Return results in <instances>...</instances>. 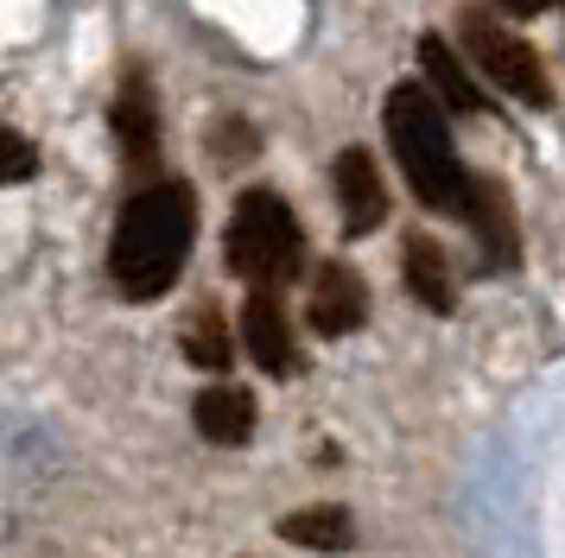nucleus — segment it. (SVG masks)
<instances>
[{
	"label": "nucleus",
	"mask_w": 565,
	"mask_h": 558,
	"mask_svg": "<svg viewBox=\"0 0 565 558\" xmlns=\"http://www.w3.org/2000/svg\"><path fill=\"white\" fill-rule=\"evenodd\" d=\"M191 242H198V197H191V184L166 178V184L134 191L121 203L115 242H108V279H115V292L134 304L159 299L184 273Z\"/></svg>",
	"instance_id": "f257e3e1"
},
{
	"label": "nucleus",
	"mask_w": 565,
	"mask_h": 558,
	"mask_svg": "<svg viewBox=\"0 0 565 558\" xmlns=\"http://www.w3.org/2000/svg\"><path fill=\"white\" fill-rule=\"evenodd\" d=\"M387 147L401 159V172H407L413 197L438 210V216H458L470 210V184L477 172H463L458 165V147H451V127H445V108L426 96V83H401L394 96H387Z\"/></svg>",
	"instance_id": "f03ea898"
},
{
	"label": "nucleus",
	"mask_w": 565,
	"mask_h": 558,
	"mask_svg": "<svg viewBox=\"0 0 565 558\" xmlns=\"http://www.w3.org/2000/svg\"><path fill=\"white\" fill-rule=\"evenodd\" d=\"M230 267L248 286H267V292H280L286 279L306 267V235H299V216L286 210L280 191H242L230 216Z\"/></svg>",
	"instance_id": "7ed1b4c3"
},
{
	"label": "nucleus",
	"mask_w": 565,
	"mask_h": 558,
	"mask_svg": "<svg viewBox=\"0 0 565 558\" xmlns=\"http://www.w3.org/2000/svg\"><path fill=\"white\" fill-rule=\"evenodd\" d=\"M458 45L470 51V57H477V71H483L495 89H509L514 101H527V108H546V101H553L540 57L514 39L509 25L489 20V13H463V20H458Z\"/></svg>",
	"instance_id": "20e7f679"
},
{
	"label": "nucleus",
	"mask_w": 565,
	"mask_h": 558,
	"mask_svg": "<svg viewBox=\"0 0 565 558\" xmlns=\"http://www.w3.org/2000/svg\"><path fill=\"white\" fill-rule=\"evenodd\" d=\"M306 318H311V330H318V336H350V330L369 318V286H362L356 267H343V260H324V267L311 273Z\"/></svg>",
	"instance_id": "39448f33"
},
{
	"label": "nucleus",
	"mask_w": 565,
	"mask_h": 558,
	"mask_svg": "<svg viewBox=\"0 0 565 558\" xmlns=\"http://www.w3.org/2000/svg\"><path fill=\"white\" fill-rule=\"evenodd\" d=\"M242 343H248V355L260 362V375H292V368H299V343H292L280 292H267V286L248 292V304H242Z\"/></svg>",
	"instance_id": "423d86ee"
},
{
	"label": "nucleus",
	"mask_w": 565,
	"mask_h": 558,
	"mask_svg": "<svg viewBox=\"0 0 565 558\" xmlns=\"http://www.w3.org/2000/svg\"><path fill=\"white\" fill-rule=\"evenodd\" d=\"M331 184H337V210H343V228H350V235H362V228H375V223L387 216L382 172H375V159H369L362 147L337 152Z\"/></svg>",
	"instance_id": "0eeeda50"
},
{
	"label": "nucleus",
	"mask_w": 565,
	"mask_h": 558,
	"mask_svg": "<svg viewBox=\"0 0 565 558\" xmlns=\"http://www.w3.org/2000/svg\"><path fill=\"white\" fill-rule=\"evenodd\" d=\"M108 127H115V140H121V152H128V165H147L159 152V101H153V83L134 71L128 83H121V96H115V108H108Z\"/></svg>",
	"instance_id": "6e6552de"
},
{
	"label": "nucleus",
	"mask_w": 565,
	"mask_h": 558,
	"mask_svg": "<svg viewBox=\"0 0 565 558\" xmlns=\"http://www.w3.org/2000/svg\"><path fill=\"white\" fill-rule=\"evenodd\" d=\"M463 223L477 228L489 267H509L514 260V210H509V191H502L495 178H477V184H470V210H463Z\"/></svg>",
	"instance_id": "1a4fd4ad"
},
{
	"label": "nucleus",
	"mask_w": 565,
	"mask_h": 558,
	"mask_svg": "<svg viewBox=\"0 0 565 558\" xmlns=\"http://www.w3.org/2000/svg\"><path fill=\"white\" fill-rule=\"evenodd\" d=\"M419 64H426V96L445 101V108H458V115H483V89L470 83V71H463V57L445 39H426L419 45Z\"/></svg>",
	"instance_id": "9d476101"
},
{
	"label": "nucleus",
	"mask_w": 565,
	"mask_h": 558,
	"mask_svg": "<svg viewBox=\"0 0 565 558\" xmlns=\"http://www.w3.org/2000/svg\"><path fill=\"white\" fill-rule=\"evenodd\" d=\"M191 426L204 431L210 444H248V431H255V400H248L242 387H204V394L191 400Z\"/></svg>",
	"instance_id": "9b49d317"
},
{
	"label": "nucleus",
	"mask_w": 565,
	"mask_h": 558,
	"mask_svg": "<svg viewBox=\"0 0 565 558\" xmlns=\"http://www.w3.org/2000/svg\"><path fill=\"white\" fill-rule=\"evenodd\" d=\"M280 539L286 546H306V552H350L356 546V521L343 514V507H299V514H286L280 521Z\"/></svg>",
	"instance_id": "f8f14e48"
},
{
	"label": "nucleus",
	"mask_w": 565,
	"mask_h": 558,
	"mask_svg": "<svg viewBox=\"0 0 565 558\" xmlns=\"http://www.w3.org/2000/svg\"><path fill=\"white\" fill-rule=\"evenodd\" d=\"M401 273H407V292L426 311H451V267H445V248L438 242L413 235L407 254H401Z\"/></svg>",
	"instance_id": "ddd939ff"
},
{
	"label": "nucleus",
	"mask_w": 565,
	"mask_h": 558,
	"mask_svg": "<svg viewBox=\"0 0 565 558\" xmlns=\"http://www.w3.org/2000/svg\"><path fill=\"white\" fill-rule=\"evenodd\" d=\"M184 355L198 368H230V336H223V318L216 311H191L184 324Z\"/></svg>",
	"instance_id": "4468645a"
},
{
	"label": "nucleus",
	"mask_w": 565,
	"mask_h": 558,
	"mask_svg": "<svg viewBox=\"0 0 565 558\" xmlns=\"http://www.w3.org/2000/svg\"><path fill=\"white\" fill-rule=\"evenodd\" d=\"M39 172V152H32L26 133H13V127H0V184H20V178Z\"/></svg>",
	"instance_id": "2eb2a0df"
},
{
	"label": "nucleus",
	"mask_w": 565,
	"mask_h": 558,
	"mask_svg": "<svg viewBox=\"0 0 565 558\" xmlns=\"http://www.w3.org/2000/svg\"><path fill=\"white\" fill-rule=\"evenodd\" d=\"M502 7H509V13H521V20H527V13H540V7H546V0H502Z\"/></svg>",
	"instance_id": "dca6fc26"
},
{
	"label": "nucleus",
	"mask_w": 565,
	"mask_h": 558,
	"mask_svg": "<svg viewBox=\"0 0 565 558\" xmlns=\"http://www.w3.org/2000/svg\"><path fill=\"white\" fill-rule=\"evenodd\" d=\"M546 7H565V0H546Z\"/></svg>",
	"instance_id": "f3484780"
}]
</instances>
